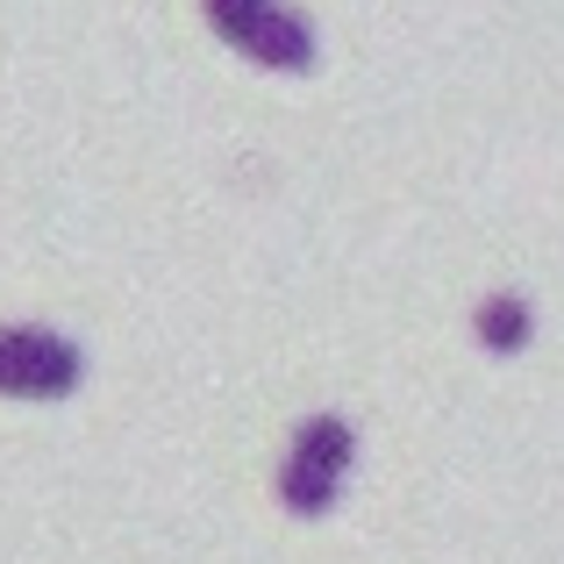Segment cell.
<instances>
[{
	"label": "cell",
	"instance_id": "277c9868",
	"mask_svg": "<svg viewBox=\"0 0 564 564\" xmlns=\"http://www.w3.org/2000/svg\"><path fill=\"white\" fill-rule=\"evenodd\" d=\"M471 336H479L486 358H522L529 336H536V307L522 293H486L479 315H471Z\"/></svg>",
	"mask_w": 564,
	"mask_h": 564
},
{
	"label": "cell",
	"instance_id": "3957f363",
	"mask_svg": "<svg viewBox=\"0 0 564 564\" xmlns=\"http://www.w3.org/2000/svg\"><path fill=\"white\" fill-rule=\"evenodd\" d=\"M86 379V350L57 329H0V393L8 400H65Z\"/></svg>",
	"mask_w": 564,
	"mask_h": 564
},
{
	"label": "cell",
	"instance_id": "7a4b0ae2",
	"mask_svg": "<svg viewBox=\"0 0 564 564\" xmlns=\"http://www.w3.org/2000/svg\"><path fill=\"white\" fill-rule=\"evenodd\" d=\"M200 14L229 51L250 57V65L286 72V79L315 72V22H307L301 8H286V0H200Z\"/></svg>",
	"mask_w": 564,
	"mask_h": 564
},
{
	"label": "cell",
	"instance_id": "6da1fadb",
	"mask_svg": "<svg viewBox=\"0 0 564 564\" xmlns=\"http://www.w3.org/2000/svg\"><path fill=\"white\" fill-rule=\"evenodd\" d=\"M350 465H358V436H350L344 414H307L286 443V465H279V500L301 522H322V514L344 500Z\"/></svg>",
	"mask_w": 564,
	"mask_h": 564
}]
</instances>
